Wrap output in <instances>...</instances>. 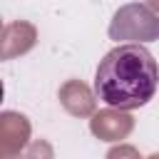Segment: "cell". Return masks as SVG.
<instances>
[{
  "label": "cell",
  "mask_w": 159,
  "mask_h": 159,
  "mask_svg": "<svg viewBox=\"0 0 159 159\" xmlns=\"http://www.w3.org/2000/svg\"><path fill=\"white\" fill-rule=\"evenodd\" d=\"M159 87V65L144 45H117L109 50L94 72L92 92L99 102L114 109H137L154 99Z\"/></svg>",
  "instance_id": "cell-1"
}]
</instances>
